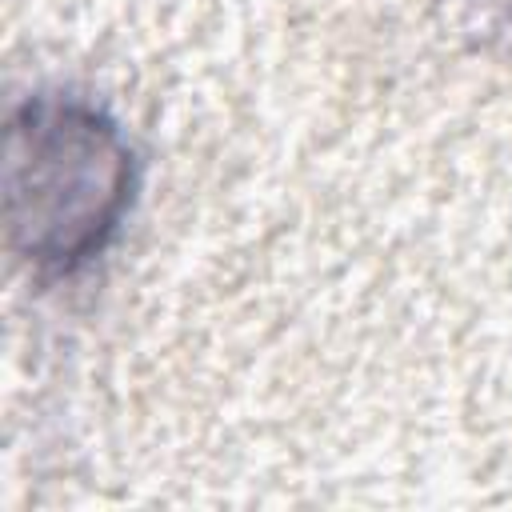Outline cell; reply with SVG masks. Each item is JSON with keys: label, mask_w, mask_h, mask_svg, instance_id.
<instances>
[{"label": "cell", "mask_w": 512, "mask_h": 512, "mask_svg": "<svg viewBox=\"0 0 512 512\" xmlns=\"http://www.w3.org/2000/svg\"><path fill=\"white\" fill-rule=\"evenodd\" d=\"M132 200V152L80 100H28L8 120L4 216L12 248L44 272L92 260Z\"/></svg>", "instance_id": "cell-1"}]
</instances>
